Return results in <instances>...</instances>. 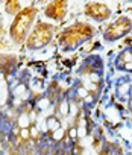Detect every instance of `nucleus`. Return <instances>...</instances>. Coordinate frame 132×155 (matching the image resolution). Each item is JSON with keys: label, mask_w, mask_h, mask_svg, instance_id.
Returning <instances> with one entry per match:
<instances>
[{"label": "nucleus", "mask_w": 132, "mask_h": 155, "mask_svg": "<svg viewBox=\"0 0 132 155\" xmlns=\"http://www.w3.org/2000/svg\"><path fill=\"white\" fill-rule=\"evenodd\" d=\"M55 32H56V26L52 25V23H47V21H43L40 20L34 29L31 31L26 43H24V47L27 50H40V49H44L46 46H49L53 38H55Z\"/></svg>", "instance_id": "nucleus-3"}, {"label": "nucleus", "mask_w": 132, "mask_h": 155, "mask_svg": "<svg viewBox=\"0 0 132 155\" xmlns=\"http://www.w3.org/2000/svg\"><path fill=\"white\" fill-rule=\"evenodd\" d=\"M3 34V23H2V18H0V37Z\"/></svg>", "instance_id": "nucleus-20"}, {"label": "nucleus", "mask_w": 132, "mask_h": 155, "mask_svg": "<svg viewBox=\"0 0 132 155\" xmlns=\"http://www.w3.org/2000/svg\"><path fill=\"white\" fill-rule=\"evenodd\" d=\"M67 8H69L67 2H62V0L50 2L44 8V17L52 21H62L64 17L67 15Z\"/></svg>", "instance_id": "nucleus-6"}, {"label": "nucleus", "mask_w": 132, "mask_h": 155, "mask_svg": "<svg viewBox=\"0 0 132 155\" xmlns=\"http://www.w3.org/2000/svg\"><path fill=\"white\" fill-rule=\"evenodd\" d=\"M130 87H132V81L127 79H121L117 85V96L121 101H127L129 99V93H130Z\"/></svg>", "instance_id": "nucleus-10"}, {"label": "nucleus", "mask_w": 132, "mask_h": 155, "mask_svg": "<svg viewBox=\"0 0 132 155\" xmlns=\"http://www.w3.org/2000/svg\"><path fill=\"white\" fill-rule=\"evenodd\" d=\"M61 119L59 117H56L55 114H50V116H47L46 117V129H47V132H55L56 129H59V128H62L61 126Z\"/></svg>", "instance_id": "nucleus-13"}, {"label": "nucleus", "mask_w": 132, "mask_h": 155, "mask_svg": "<svg viewBox=\"0 0 132 155\" xmlns=\"http://www.w3.org/2000/svg\"><path fill=\"white\" fill-rule=\"evenodd\" d=\"M15 125H17L20 129H29V128L34 125L32 120H31L29 111H18L17 119H15Z\"/></svg>", "instance_id": "nucleus-11"}, {"label": "nucleus", "mask_w": 132, "mask_h": 155, "mask_svg": "<svg viewBox=\"0 0 132 155\" xmlns=\"http://www.w3.org/2000/svg\"><path fill=\"white\" fill-rule=\"evenodd\" d=\"M67 138H70L73 143L79 138V135H78V126L76 125H72L70 128H69V132H67Z\"/></svg>", "instance_id": "nucleus-18"}, {"label": "nucleus", "mask_w": 132, "mask_h": 155, "mask_svg": "<svg viewBox=\"0 0 132 155\" xmlns=\"http://www.w3.org/2000/svg\"><path fill=\"white\" fill-rule=\"evenodd\" d=\"M130 31H132V18L127 15H120L103 29V38L108 43H114L126 37Z\"/></svg>", "instance_id": "nucleus-4"}, {"label": "nucleus", "mask_w": 132, "mask_h": 155, "mask_svg": "<svg viewBox=\"0 0 132 155\" xmlns=\"http://www.w3.org/2000/svg\"><path fill=\"white\" fill-rule=\"evenodd\" d=\"M129 62H132V47L130 49H124L123 52L118 53V56L115 59V67L118 70H121L123 65L124 64H129Z\"/></svg>", "instance_id": "nucleus-12"}, {"label": "nucleus", "mask_w": 132, "mask_h": 155, "mask_svg": "<svg viewBox=\"0 0 132 155\" xmlns=\"http://www.w3.org/2000/svg\"><path fill=\"white\" fill-rule=\"evenodd\" d=\"M96 31L88 23H75L65 28L58 35V46L62 52H75L79 46L85 44L94 37Z\"/></svg>", "instance_id": "nucleus-1"}, {"label": "nucleus", "mask_w": 132, "mask_h": 155, "mask_svg": "<svg viewBox=\"0 0 132 155\" xmlns=\"http://www.w3.org/2000/svg\"><path fill=\"white\" fill-rule=\"evenodd\" d=\"M17 70V58L14 55H2L0 56V71H2L11 82V76Z\"/></svg>", "instance_id": "nucleus-7"}, {"label": "nucleus", "mask_w": 132, "mask_h": 155, "mask_svg": "<svg viewBox=\"0 0 132 155\" xmlns=\"http://www.w3.org/2000/svg\"><path fill=\"white\" fill-rule=\"evenodd\" d=\"M29 131H31V140L40 141V140L43 138V132L40 131V128H38L37 125H32V126L29 128Z\"/></svg>", "instance_id": "nucleus-17"}, {"label": "nucleus", "mask_w": 132, "mask_h": 155, "mask_svg": "<svg viewBox=\"0 0 132 155\" xmlns=\"http://www.w3.org/2000/svg\"><path fill=\"white\" fill-rule=\"evenodd\" d=\"M127 104H129V111L132 113V87H130V93H129V99H127Z\"/></svg>", "instance_id": "nucleus-19"}, {"label": "nucleus", "mask_w": 132, "mask_h": 155, "mask_svg": "<svg viewBox=\"0 0 132 155\" xmlns=\"http://www.w3.org/2000/svg\"><path fill=\"white\" fill-rule=\"evenodd\" d=\"M52 104H53V102L50 101V97H49L47 94H44V96L38 97V99L34 102V107H35V110H37L38 113H41V111H46Z\"/></svg>", "instance_id": "nucleus-15"}, {"label": "nucleus", "mask_w": 132, "mask_h": 155, "mask_svg": "<svg viewBox=\"0 0 132 155\" xmlns=\"http://www.w3.org/2000/svg\"><path fill=\"white\" fill-rule=\"evenodd\" d=\"M12 94H11V82L8 78L0 71V107H5L11 102Z\"/></svg>", "instance_id": "nucleus-8"}, {"label": "nucleus", "mask_w": 132, "mask_h": 155, "mask_svg": "<svg viewBox=\"0 0 132 155\" xmlns=\"http://www.w3.org/2000/svg\"><path fill=\"white\" fill-rule=\"evenodd\" d=\"M23 9V5L20 2H15V0H9V2L5 3V12L11 17H15L17 14H20Z\"/></svg>", "instance_id": "nucleus-14"}, {"label": "nucleus", "mask_w": 132, "mask_h": 155, "mask_svg": "<svg viewBox=\"0 0 132 155\" xmlns=\"http://www.w3.org/2000/svg\"><path fill=\"white\" fill-rule=\"evenodd\" d=\"M37 15H38V9L34 5H29V6H24L21 12L14 17L11 28H9V40L14 44L20 46L26 43L31 31L34 29Z\"/></svg>", "instance_id": "nucleus-2"}, {"label": "nucleus", "mask_w": 132, "mask_h": 155, "mask_svg": "<svg viewBox=\"0 0 132 155\" xmlns=\"http://www.w3.org/2000/svg\"><path fill=\"white\" fill-rule=\"evenodd\" d=\"M65 138H67V132H65L64 128H59V129H56L55 132L50 134V140L53 143H56V144H61Z\"/></svg>", "instance_id": "nucleus-16"}, {"label": "nucleus", "mask_w": 132, "mask_h": 155, "mask_svg": "<svg viewBox=\"0 0 132 155\" xmlns=\"http://www.w3.org/2000/svg\"><path fill=\"white\" fill-rule=\"evenodd\" d=\"M84 12L87 17L96 20L97 23H103V21L109 20V17L112 15V11L106 3H97V2L87 3L84 6Z\"/></svg>", "instance_id": "nucleus-5"}, {"label": "nucleus", "mask_w": 132, "mask_h": 155, "mask_svg": "<svg viewBox=\"0 0 132 155\" xmlns=\"http://www.w3.org/2000/svg\"><path fill=\"white\" fill-rule=\"evenodd\" d=\"M53 114L56 117H59V119L70 116V97H69L67 93L62 94V97L56 101V104H55V113Z\"/></svg>", "instance_id": "nucleus-9"}]
</instances>
